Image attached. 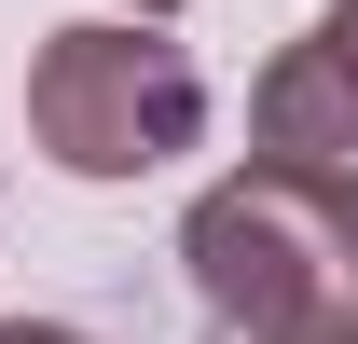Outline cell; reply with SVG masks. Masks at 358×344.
<instances>
[{"label":"cell","instance_id":"obj_1","mask_svg":"<svg viewBox=\"0 0 358 344\" xmlns=\"http://www.w3.org/2000/svg\"><path fill=\"white\" fill-rule=\"evenodd\" d=\"M179 275L207 289V331L358 344V193L303 166H234L179 220Z\"/></svg>","mask_w":358,"mask_h":344},{"label":"cell","instance_id":"obj_2","mask_svg":"<svg viewBox=\"0 0 358 344\" xmlns=\"http://www.w3.org/2000/svg\"><path fill=\"white\" fill-rule=\"evenodd\" d=\"M28 138H42L69 179H152L207 138V69L124 14V28H55L28 55Z\"/></svg>","mask_w":358,"mask_h":344},{"label":"cell","instance_id":"obj_3","mask_svg":"<svg viewBox=\"0 0 358 344\" xmlns=\"http://www.w3.org/2000/svg\"><path fill=\"white\" fill-rule=\"evenodd\" d=\"M248 138H262V166H303V179H345L358 193V69L303 28L262 69V96H248Z\"/></svg>","mask_w":358,"mask_h":344},{"label":"cell","instance_id":"obj_4","mask_svg":"<svg viewBox=\"0 0 358 344\" xmlns=\"http://www.w3.org/2000/svg\"><path fill=\"white\" fill-rule=\"evenodd\" d=\"M317 42H331V55L358 69V0H331V14H317Z\"/></svg>","mask_w":358,"mask_h":344},{"label":"cell","instance_id":"obj_5","mask_svg":"<svg viewBox=\"0 0 358 344\" xmlns=\"http://www.w3.org/2000/svg\"><path fill=\"white\" fill-rule=\"evenodd\" d=\"M0 344H83V331H55V317H0Z\"/></svg>","mask_w":358,"mask_h":344},{"label":"cell","instance_id":"obj_6","mask_svg":"<svg viewBox=\"0 0 358 344\" xmlns=\"http://www.w3.org/2000/svg\"><path fill=\"white\" fill-rule=\"evenodd\" d=\"M207 344H275V331H207Z\"/></svg>","mask_w":358,"mask_h":344},{"label":"cell","instance_id":"obj_7","mask_svg":"<svg viewBox=\"0 0 358 344\" xmlns=\"http://www.w3.org/2000/svg\"><path fill=\"white\" fill-rule=\"evenodd\" d=\"M138 14H152V28H166V14H179V0H138Z\"/></svg>","mask_w":358,"mask_h":344}]
</instances>
